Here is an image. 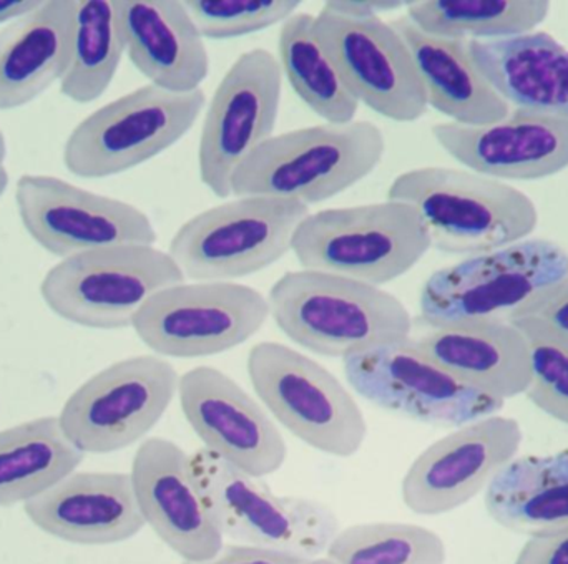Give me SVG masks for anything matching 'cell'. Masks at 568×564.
Returning a JSON list of instances; mask_svg holds the SVG:
<instances>
[{"label":"cell","mask_w":568,"mask_h":564,"mask_svg":"<svg viewBox=\"0 0 568 564\" xmlns=\"http://www.w3.org/2000/svg\"><path fill=\"white\" fill-rule=\"evenodd\" d=\"M270 317L284 336L321 357L347 359L410 339L413 316L383 287L297 269L270 289Z\"/></svg>","instance_id":"6da1fadb"},{"label":"cell","mask_w":568,"mask_h":564,"mask_svg":"<svg viewBox=\"0 0 568 564\" xmlns=\"http://www.w3.org/2000/svg\"><path fill=\"white\" fill-rule=\"evenodd\" d=\"M246 372L266 412L304 445L337 459L363 449L367 423L359 403L306 353L265 340L250 349Z\"/></svg>","instance_id":"5b68a950"},{"label":"cell","mask_w":568,"mask_h":564,"mask_svg":"<svg viewBox=\"0 0 568 564\" xmlns=\"http://www.w3.org/2000/svg\"><path fill=\"white\" fill-rule=\"evenodd\" d=\"M433 248L413 206L387 199L310 213L294 235L301 269L383 287L407 275Z\"/></svg>","instance_id":"277c9868"},{"label":"cell","mask_w":568,"mask_h":564,"mask_svg":"<svg viewBox=\"0 0 568 564\" xmlns=\"http://www.w3.org/2000/svg\"><path fill=\"white\" fill-rule=\"evenodd\" d=\"M75 2L49 0L0 30V112L33 102L65 75Z\"/></svg>","instance_id":"d4e9b609"},{"label":"cell","mask_w":568,"mask_h":564,"mask_svg":"<svg viewBox=\"0 0 568 564\" xmlns=\"http://www.w3.org/2000/svg\"><path fill=\"white\" fill-rule=\"evenodd\" d=\"M387 199L416 209L433 248L476 256L529 239L539 225L536 203L509 183L469 170L423 166L400 173Z\"/></svg>","instance_id":"7a4b0ae2"},{"label":"cell","mask_w":568,"mask_h":564,"mask_svg":"<svg viewBox=\"0 0 568 564\" xmlns=\"http://www.w3.org/2000/svg\"><path fill=\"white\" fill-rule=\"evenodd\" d=\"M23 513L45 535L80 546L119 545L145 529L130 473H70Z\"/></svg>","instance_id":"44dd1931"},{"label":"cell","mask_w":568,"mask_h":564,"mask_svg":"<svg viewBox=\"0 0 568 564\" xmlns=\"http://www.w3.org/2000/svg\"><path fill=\"white\" fill-rule=\"evenodd\" d=\"M304 564H334V563L331 562V560H327L326 556H320V558L307 560V562Z\"/></svg>","instance_id":"b9f144b4"},{"label":"cell","mask_w":568,"mask_h":564,"mask_svg":"<svg viewBox=\"0 0 568 564\" xmlns=\"http://www.w3.org/2000/svg\"><path fill=\"white\" fill-rule=\"evenodd\" d=\"M314 27L357 102L397 123L426 115L429 103L413 55L389 22L321 9Z\"/></svg>","instance_id":"2e32d148"},{"label":"cell","mask_w":568,"mask_h":564,"mask_svg":"<svg viewBox=\"0 0 568 564\" xmlns=\"http://www.w3.org/2000/svg\"><path fill=\"white\" fill-rule=\"evenodd\" d=\"M390 25L413 55L427 103L440 115L459 125H489L509 115L513 109L474 63L469 42L430 35L407 16Z\"/></svg>","instance_id":"484cf974"},{"label":"cell","mask_w":568,"mask_h":564,"mask_svg":"<svg viewBox=\"0 0 568 564\" xmlns=\"http://www.w3.org/2000/svg\"><path fill=\"white\" fill-rule=\"evenodd\" d=\"M126 55L150 85L173 93L202 90L210 73L205 39L180 0H116Z\"/></svg>","instance_id":"7402d4cb"},{"label":"cell","mask_w":568,"mask_h":564,"mask_svg":"<svg viewBox=\"0 0 568 564\" xmlns=\"http://www.w3.org/2000/svg\"><path fill=\"white\" fill-rule=\"evenodd\" d=\"M568 279V253L550 239H524L469 256L424 283L419 320L429 329L507 317L540 290Z\"/></svg>","instance_id":"9c48e42d"},{"label":"cell","mask_w":568,"mask_h":564,"mask_svg":"<svg viewBox=\"0 0 568 564\" xmlns=\"http://www.w3.org/2000/svg\"><path fill=\"white\" fill-rule=\"evenodd\" d=\"M549 12L547 0H424L407 2L406 16L430 35L473 42L532 32Z\"/></svg>","instance_id":"f546056e"},{"label":"cell","mask_w":568,"mask_h":564,"mask_svg":"<svg viewBox=\"0 0 568 564\" xmlns=\"http://www.w3.org/2000/svg\"><path fill=\"white\" fill-rule=\"evenodd\" d=\"M59 419L37 417L0 430V509L26 505L82 465Z\"/></svg>","instance_id":"83f0119b"},{"label":"cell","mask_w":568,"mask_h":564,"mask_svg":"<svg viewBox=\"0 0 568 564\" xmlns=\"http://www.w3.org/2000/svg\"><path fill=\"white\" fill-rule=\"evenodd\" d=\"M437 145L459 165L499 182H539L568 168V119L510 110L489 125L437 123Z\"/></svg>","instance_id":"ffe728a7"},{"label":"cell","mask_w":568,"mask_h":564,"mask_svg":"<svg viewBox=\"0 0 568 564\" xmlns=\"http://www.w3.org/2000/svg\"><path fill=\"white\" fill-rule=\"evenodd\" d=\"M7 158V142L6 135H3L2 129H0V170L3 168V163Z\"/></svg>","instance_id":"60d3db41"},{"label":"cell","mask_w":568,"mask_h":564,"mask_svg":"<svg viewBox=\"0 0 568 564\" xmlns=\"http://www.w3.org/2000/svg\"><path fill=\"white\" fill-rule=\"evenodd\" d=\"M16 205L27 235L60 259L110 246H155L159 239L142 209L57 176H20Z\"/></svg>","instance_id":"9a60e30c"},{"label":"cell","mask_w":568,"mask_h":564,"mask_svg":"<svg viewBox=\"0 0 568 564\" xmlns=\"http://www.w3.org/2000/svg\"><path fill=\"white\" fill-rule=\"evenodd\" d=\"M283 93L278 59L266 49L242 53L216 86L199 145L203 185L219 196H232L240 166L275 132Z\"/></svg>","instance_id":"5bb4252c"},{"label":"cell","mask_w":568,"mask_h":564,"mask_svg":"<svg viewBox=\"0 0 568 564\" xmlns=\"http://www.w3.org/2000/svg\"><path fill=\"white\" fill-rule=\"evenodd\" d=\"M310 208L272 196H240L190 218L170 242L186 281L236 283L291 252Z\"/></svg>","instance_id":"8992f818"},{"label":"cell","mask_w":568,"mask_h":564,"mask_svg":"<svg viewBox=\"0 0 568 564\" xmlns=\"http://www.w3.org/2000/svg\"><path fill=\"white\" fill-rule=\"evenodd\" d=\"M186 281L169 252L149 245L93 249L47 271L40 296L60 319L97 330L132 327L150 297Z\"/></svg>","instance_id":"ba28073f"},{"label":"cell","mask_w":568,"mask_h":564,"mask_svg":"<svg viewBox=\"0 0 568 564\" xmlns=\"http://www.w3.org/2000/svg\"><path fill=\"white\" fill-rule=\"evenodd\" d=\"M40 6V0H0V23L13 22Z\"/></svg>","instance_id":"f35d334b"},{"label":"cell","mask_w":568,"mask_h":564,"mask_svg":"<svg viewBox=\"0 0 568 564\" xmlns=\"http://www.w3.org/2000/svg\"><path fill=\"white\" fill-rule=\"evenodd\" d=\"M126 52L116 0L75 2L72 55L60 93L87 105L109 90Z\"/></svg>","instance_id":"4dcf8cb0"},{"label":"cell","mask_w":568,"mask_h":564,"mask_svg":"<svg viewBox=\"0 0 568 564\" xmlns=\"http://www.w3.org/2000/svg\"><path fill=\"white\" fill-rule=\"evenodd\" d=\"M205 93H173L143 85L83 119L63 146V165L73 176L102 180L162 155L195 125Z\"/></svg>","instance_id":"30bf717a"},{"label":"cell","mask_w":568,"mask_h":564,"mask_svg":"<svg viewBox=\"0 0 568 564\" xmlns=\"http://www.w3.org/2000/svg\"><path fill=\"white\" fill-rule=\"evenodd\" d=\"M203 39L252 35L286 22L300 9L296 0H186Z\"/></svg>","instance_id":"836d02e7"},{"label":"cell","mask_w":568,"mask_h":564,"mask_svg":"<svg viewBox=\"0 0 568 564\" xmlns=\"http://www.w3.org/2000/svg\"><path fill=\"white\" fill-rule=\"evenodd\" d=\"M324 556L334 564H446L447 548L426 526L373 522L341 529Z\"/></svg>","instance_id":"1f68e13d"},{"label":"cell","mask_w":568,"mask_h":564,"mask_svg":"<svg viewBox=\"0 0 568 564\" xmlns=\"http://www.w3.org/2000/svg\"><path fill=\"white\" fill-rule=\"evenodd\" d=\"M176 397L203 449L256 479L282 470L287 445L278 423L229 373L193 367L180 376Z\"/></svg>","instance_id":"ac0fdd59"},{"label":"cell","mask_w":568,"mask_h":564,"mask_svg":"<svg viewBox=\"0 0 568 564\" xmlns=\"http://www.w3.org/2000/svg\"><path fill=\"white\" fill-rule=\"evenodd\" d=\"M351 389L387 412L426 425L457 429L496 416L506 402L457 379L416 339L386 343L343 360Z\"/></svg>","instance_id":"4fadbf2b"},{"label":"cell","mask_w":568,"mask_h":564,"mask_svg":"<svg viewBox=\"0 0 568 564\" xmlns=\"http://www.w3.org/2000/svg\"><path fill=\"white\" fill-rule=\"evenodd\" d=\"M509 322L539 324L568 339V279L540 290L506 317Z\"/></svg>","instance_id":"e575fe53"},{"label":"cell","mask_w":568,"mask_h":564,"mask_svg":"<svg viewBox=\"0 0 568 564\" xmlns=\"http://www.w3.org/2000/svg\"><path fill=\"white\" fill-rule=\"evenodd\" d=\"M490 520L517 535H546L568 523V447L552 455L516 457L487 486Z\"/></svg>","instance_id":"4316f807"},{"label":"cell","mask_w":568,"mask_h":564,"mask_svg":"<svg viewBox=\"0 0 568 564\" xmlns=\"http://www.w3.org/2000/svg\"><path fill=\"white\" fill-rule=\"evenodd\" d=\"M416 342L457 379L504 402L529 389V340L506 317L430 329Z\"/></svg>","instance_id":"603a6c76"},{"label":"cell","mask_w":568,"mask_h":564,"mask_svg":"<svg viewBox=\"0 0 568 564\" xmlns=\"http://www.w3.org/2000/svg\"><path fill=\"white\" fill-rule=\"evenodd\" d=\"M192 470L203 499L233 543L320 558L341 530L336 513L306 496L278 495L206 449L192 453Z\"/></svg>","instance_id":"52a82bcc"},{"label":"cell","mask_w":568,"mask_h":564,"mask_svg":"<svg viewBox=\"0 0 568 564\" xmlns=\"http://www.w3.org/2000/svg\"><path fill=\"white\" fill-rule=\"evenodd\" d=\"M9 172H7L6 166H3L2 170H0V198H2L3 193H6V189L9 188Z\"/></svg>","instance_id":"ab89813d"},{"label":"cell","mask_w":568,"mask_h":564,"mask_svg":"<svg viewBox=\"0 0 568 564\" xmlns=\"http://www.w3.org/2000/svg\"><path fill=\"white\" fill-rule=\"evenodd\" d=\"M133 490L145 526L182 562H205L225 545L192 470V457L162 437L143 440L132 460Z\"/></svg>","instance_id":"d6986e66"},{"label":"cell","mask_w":568,"mask_h":564,"mask_svg":"<svg viewBox=\"0 0 568 564\" xmlns=\"http://www.w3.org/2000/svg\"><path fill=\"white\" fill-rule=\"evenodd\" d=\"M513 324L529 340L532 377L527 399L546 416L568 425V339L539 324Z\"/></svg>","instance_id":"d6a6232c"},{"label":"cell","mask_w":568,"mask_h":564,"mask_svg":"<svg viewBox=\"0 0 568 564\" xmlns=\"http://www.w3.org/2000/svg\"><path fill=\"white\" fill-rule=\"evenodd\" d=\"M307 560L278 550L262 548V546L230 543L205 562H183L182 564H304Z\"/></svg>","instance_id":"8d00e7d4"},{"label":"cell","mask_w":568,"mask_h":564,"mask_svg":"<svg viewBox=\"0 0 568 564\" xmlns=\"http://www.w3.org/2000/svg\"><path fill=\"white\" fill-rule=\"evenodd\" d=\"M514 564H568V523L527 540Z\"/></svg>","instance_id":"d590c367"},{"label":"cell","mask_w":568,"mask_h":564,"mask_svg":"<svg viewBox=\"0 0 568 564\" xmlns=\"http://www.w3.org/2000/svg\"><path fill=\"white\" fill-rule=\"evenodd\" d=\"M523 442L519 420L500 413L457 427L414 459L400 483V499L416 515L454 512L486 492Z\"/></svg>","instance_id":"e0dca14e"},{"label":"cell","mask_w":568,"mask_h":564,"mask_svg":"<svg viewBox=\"0 0 568 564\" xmlns=\"http://www.w3.org/2000/svg\"><path fill=\"white\" fill-rule=\"evenodd\" d=\"M268 319V297L255 287L183 281L150 297L132 329L155 356L199 359L242 346Z\"/></svg>","instance_id":"7c38bea8"},{"label":"cell","mask_w":568,"mask_h":564,"mask_svg":"<svg viewBox=\"0 0 568 564\" xmlns=\"http://www.w3.org/2000/svg\"><path fill=\"white\" fill-rule=\"evenodd\" d=\"M469 52L510 109L568 119V49L552 33L473 40Z\"/></svg>","instance_id":"cb8c5ba5"},{"label":"cell","mask_w":568,"mask_h":564,"mask_svg":"<svg viewBox=\"0 0 568 564\" xmlns=\"http://www.w3.org/2000/svg\"><path fill=\"white\" fill-rule=\"evenodd\" d=\"M278 53L283 79L311 112L336 125L356 120L361 103L317 37L314 16L296 12L283 23Z\"/></svg>","instance_id":"f1b7e54d"},{"label":"cell","mask_w":568,"mask_h":564,"mask_svg":"<svg viewBox=\"0 0 568 564\" xmlns=\"http://www.w3.org/2000/svg\"><path fill=\"white\" fill-rule=\"evenodd\" d=\"M386 139L376 123H323L273 135L236 172L232 196L327 202L379 166Z\"/></svg>","instance_id":"3957f363"},{"label":"cell","mask_w":568,"mask_h":564,"mask_svg":"<svg viewBox=\"0 0 568 564\" xmlns=\"http://www.w3.org/2000/svg\"><path fill=\"white\" fill-rule=\"evenodd\" d=\"M407 6V2H396V0H331L324 3L323 9L331 10L337 16L356 17H379L381 13L393 12Z\"/></svg>","instance_id":"74e56055"},{"label":"cell","mask_w":568,"mask_h":564,"mask_svg":"<svg viewBox=\"0 0 568 564\" xmlns=\"http://www.w3.org/2000/svg\"><path fill=\"white\" fill-rule=\"evenodd\" d=\"M180 373L155 353L116 360L77 387L60 429L83 455H110L145 439L179 396Z\"/></svg>","instance_id":"8fae6325"}]
</instances>
